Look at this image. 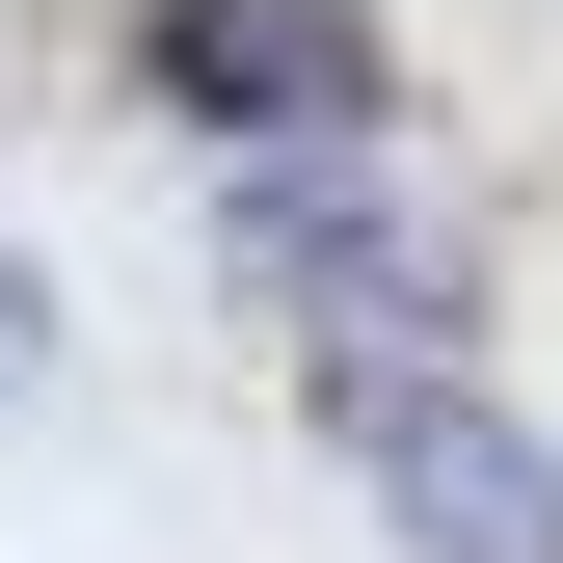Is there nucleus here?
I'll return each mask as SVG.
<instances>
[{"label": "nucleus", "instance_id": "obj_1", "mask_svg": "<svg viewBox=\"0 0 563 563\" xmlns=\"http://www.w3.org/2000/svg\"><path fill=\"white\" fill-rule=\"evenodd\" d=\"M134 108H188L216 162H376L402 27L376 0H134Z\"/></svg>", "mask_w": 563, "mask_h": 563}, {"label": "nucleus", "instance_id": "obj_2", "mask_svg": "<svg viewBox=\"0 0 563 563\" xmlns=\"http://www.w3.org/2000/svg\"><path fill=\"white\" fill-rule=\"evenodd\" d=\"M216 242L296 296V349H456L483 322V242L376 162H216Z\"/></svg>", "mask_w": 563, "mask_h": 563}, {"label": "nucleus", "instance_id": "obj_3", "mask_svg": "<svg viewBox=\"0 0 563 563\" xmlns=\"http://www.w3.org/2000/svg\"><path fill=\"white\" fill-rule=\"evenodd\" d=\"M322 456L376 483L430 563H563V456L456 376V349H322Z\"/></svg>", "mask_w": 563, "mask_h": 563}, {"label": "nucleus", "instance_id": "obj_4", "mask_svg": "<svg viewBox=\"0 0 563 563\" xmlns=\"http://www.w3.org/2000/svg\"><path fill=\"white\" fill-rule=\"evenodd\" d=\"M27 349H54V296H27V268H0V376H27Z\"/></svg>", "mask_w": 563, "mask_h": 563}]
</instances>
